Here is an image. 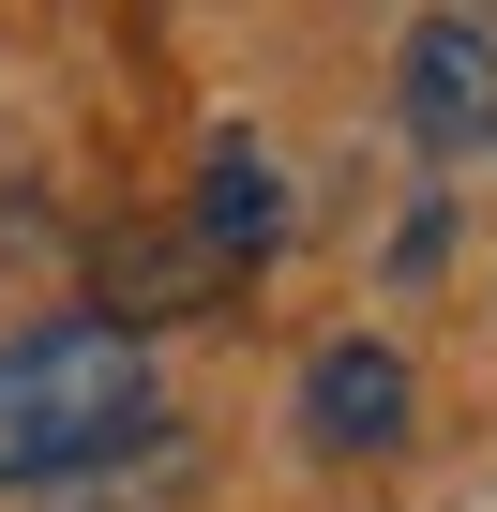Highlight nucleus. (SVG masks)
<instances>
[{"mask_svg":"<svg viewBox=\"0 0 497 512\" xmlns=\"http://www.w3.org/2000/svg\"><path fill=\"white\" fill-rule=\"evenodd\" d=\"M302 437H317V452H392V437H407V362H392V347H317Z\"/></svg>","mask_w":497,"mask_h":512,"instance_id":"obj_3","label":"nucleus"},{"mask_svg":"<svg viewBox=\"0 0 497 512\" xmlns=\"http://www.w3.org/2000/svg\"><path fill=\"white\" fill-rule=\"evenodd\" d=\"M166 407H151V332L121 317H46L0 347V482H76V467H121L151 452Z\"/></svg>","mask_w":497,"mask_h":512,"instance_id":"obj_1","label":"nucleus"},{"mask_svg":"<svg viewBox=\"0 0 497 512\" xmlns=\"http://www.w3.org/2000/svg\"><path fill=\"white\" fill-rule=\"evenodd\" d=\"M392 106H407L422 151H482L497 136V31L482 16H422L407 61H392Z\"/></svg>","mask_w":497,"mask_h":512,"instance_id":"obj_2","label":"nucleus"},{"mask_svg":"<svg viewBox=\"0 0 497 512\" xmlns=\"http://www.w3.org/2000/svg\"><path fill=\"white\" fill-rule=\"evenodd\" d=\"M196 226H211L226 256H272V241H287V181L257 166V136H226V151H211V196H196Z\"/></svg>","mask_w":497,"mask_h":512,"instance_id":"obj_4","label":"nucleus"}]
</instances>
